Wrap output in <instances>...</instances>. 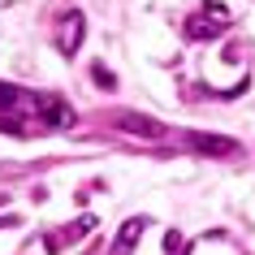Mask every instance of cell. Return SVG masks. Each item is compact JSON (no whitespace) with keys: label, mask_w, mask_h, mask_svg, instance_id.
<instances>
[{"label":"cell","mask_w":255,"mask_h":255,"mask_svg":"<svg viewBox=\"0 0 255 255\" xmlns=\"http://www.w3.org/2000/svg\"><path fill=\"white\" fill-rule=\"evenodd\" d=\"M229 22H234V13H229L221 0H212V4H203L199 13L186 17V35H190V39H216Z\"/></svg>","instance_id":"obj_1"},{"label":"cell","mask_w":255,"mask_h":255,"mask_svg":"<svg viewBox=\"0 0 255 255\" xmlns=\"http://www.w3.org/2000/svg\"><path fill=\"white\" fill-rule=\"evenodd\" d=\"M113 126H117V130H126V134H138V138H164V134H169V126H164V121L138 117V113H117V117H113Z\"/></svg>","instance_id":"obj_2"},{"label":"cell","mask_w":255,"mask_h":255,"mask_svg":"<svg viewBox=\"0 0 255 255\" xmlns=\"http://www.w3.org/2000/svg\"><path fill=\"white\" fill-rule=\"evenodd\" d=\"M30 108H35L48 126H65V121H74V113H69V104L61 100V95H35Z\"/></svg>","instance_id":"obj_3"},{"label":"cell","mask_w":255,"mask_h":255,"mask_svg":"<svg viewBox=\"0 0 255 255\" xmlns=\"http://www.w3.org/2000/svg\"><path fill=\"white\" fill-rule=\"evenodd\" d=\"M186 143L199 151V156H234V151H238V143H234V138H225V134H199V130H195V134H186Z\"/></svg>","instance_id":"obj_4"},{"label":"cell","mask_w":255,"mask_h":255,"mask_svg":"<svg viewBox=\"0 0 255 255\" xmlns=\"http://www.w3.org/2000/svg\"><path fill=\"white\" fill-rule=\"evenodd\" d=\"M82 30H87V17H82V13H69L65 22H61V35H56V48H61L65 56H74V52L82 48Z\"/></svg>","instance_id":"obj_5"},{"label":"cell","mask_w":255,"mask_h":255,"mask_svg":"<svg viewBox=\"0 0 255 255\" xmlns=\"http://www.w3.org/2000/svg\"><path fill=\"white\" fill-rule=\"evenodd\" d=\"M143 229H147V221H143V216H130V221L121 225L117 242H113V255H134V242L143 238Z\"/></svg>","instance_id":"obj_6"},{"label":"cell","mask_w":255,"mask_h":255,"mask_svg":"<svg viewBox=\"0 0 255 255\" xmlns=\"http://www.w3.org/2000/svg\"><path fill=\"white\" fill-rule=\"evenodd\" d=\"M91 78H95V87H104V91H113V87H117V74H113V69H104V65H91Z\"/></svg>","instance_id":"obj_7"},{"label":"cell","mask_w":255,"mask_h":255,"mask_svg":"<svg viewBox=\"0 0 255 255\" xmlns=\"http://www.w3.org/2000/svg\"><path fill=\"white\" fill-rule=\"evenodd\" d=\"M13 104H22V91L9 87V82H0V108H13Z\"/></svg>","instance_id":"obj_8"},{"label":"cell","mask_w":255,"mask_h":255,"mask_svg":"<svg viewBox=\"0 0 255 255\" xmlns=\"http://www.w3.org/2000/svg\"><path fill=\"white\" fill-rule=\"evenodd\" d=\"M164 247H169V255H177V251H182V234L169 229V234H164Z\"/></svg>","instance_id":"obj_9"}]
</instances>
